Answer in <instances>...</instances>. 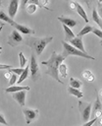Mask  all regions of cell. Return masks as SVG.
Wrapping results in <instances>:
<instances>
[{
	"label": "cell",
	"instance_id": "9c48e42d",
	"mask_svg": "<svg viewBox=\"0 0 102 126\" xmlns=\"http://www.w3.org/2000/svg\"><path fill=\"white\" fill-rule=\"evenodd\" d=\"M18 7H19V1L17 0H13L10 2L9 4V8H8V14H9V17L11 19H14L17 12H18Z\"/></svg>",
	"mask_w": 102,
	"mask_h": 126
},
{
	"label": "cell",
	"instance_id": "3957f363",
	"mask_svg": "<svg viewBox=\"0 0 102 126\" xmlns=\"http://www.w3.org/2000/svg\"><path fill=\"white\" fill-rule=\"evenodd\" d=\"M63 44V47H64V56L65 57H68L69 55H75V56H80V57H83V58H86V59H92V60H95V58L93 56H90L88 55L87 53H84L76 48H75L74 46H72L69 42L67 41H63L62 42Z\"/></svg>",
	"mask_w": 102,
	"mask_h": 126
},
{
	"label": "cell",
	"instance_id": "52a82bcc",
	"mask_svg": "<svg viewBox=\"0 0 102 126\" xmlns=\"http://www.w3.org/2000/svg\"><path fill=\"white\" fill-rule=\"evenodd\" d=\"M22 40H23V36L20 34V32L18 31L14 30V31H12L11 34L9 35V41H8V43L10 45H16V44L20 43Z\"/></svg>",
	"mask_w": 102,
	"mask_h": 126
},
{
	"label": "cell",
	"instance_id": "d6a6232c",
	"mask_svg": "<svg viewBox=\"0 0 102 126\" xmlns=\"http://www.w3.org/2000/svg\"><path fill=\"white\" fill-rule=\"evenodd\" d=\"M4 77H5L6 79H9V80H10V79H11V77H12V73L8 71V72H6V73H5V75H4Z\"/></svg>",
	"mask_w": 102,
	"mask_h": 126
},
{
	"label": "cell",
	"instance_id": "4dcf8cb0",
	"mask_svg": "<svg viewBox=\"0 0 102 126\" xmlns=\"http://www.w3.org/2000/svg\"><path fill=\"white\" fill-rule=\"evenodd\" d=\"M12 68L11 65H7V64H0V70H4V69H8L10 70Z\"/></svg>",
	"mask_w": 102,
	"mask_h": 126
},
{
	"label": "cell",
	"instance_id": "4316f807",
	"mask_svg": "<svg viewBox=\"0 0 102 126\" xmlns=\"http://www.w3.org/2000/svg\"><path fill=\"white\" fill-rule=\"evenodd\" d=\"M25 69V68H24ZM24 69H22V68H11L10 70H9V72H14V74H16V75H22V73L24 72Z\"/></svg>",
	"mask_w": 102,
	"mask_h": 126
},
{
	"label": "cell",
	"instance_id": "277c9868",
	"mask_svg": "<svg viewBox=\"0 0 102 126\" xmlns=\"http://www.w3.org/2000/svg\"><path fill=\"white\" fill-rule=\"evenodd\" d=\"M78 108L80 110L82 121L84 123L88 122L89 118H90V114H91L92 104L91 103H85V102H82V101H78Z\"/></svg>",
	"mask_w": 102,
	"mask_h": 126
},
{
	"label": "cell",
	"instance_id": "484cf974",
	"mask_svg": "<svg viewBox=\"0 0 102 126\" xmlns=\"http://www.w3.org/2000/svg\"><path fill=\"white\" fill-rule=\"evenodd\" d=\"M98 110H102V103H101L99 97L96 98L95 103H94V107H93V111H94V113H95L96 111H98Z\"/></svg>",
	"mask_w": 102,
	"mask_h": 126
},
{
	"label": "cell",
	"instance_id": "83f0119b",
	"mask_svg": "<svg viewBox=\"0 0 102 126\" xmlns=\"http://www.w3.org/2000/svg\"><path fill=\"white\" fill-rule=\"evenodd\" d=\"M17 75L16 74H12V77H11V79L9 80V85H10V87H12V86H14V84H16L17 83Z\"/></svg>",
	"mask_w": 102,
	"mask_h": 126
},
{
	"label": "cell",
	"instance_id": "7a4b0ae2",
	"mask_svg": "<svg viewBox=\"0 0 102 126\" xmlns=\"http://www.w3.org/2000/svg\"><path fill=\"white\" fill-rule=\"evenodd\" d=\"M53 39V36H45V37H28L26 38V44L28 45L29 47H31L32 49L35 50L37 55H40L44 48L46 47V45L48 43H50Z\"/></svg>",
	"mask_w": 102,
	"mask_h": 126
},
{
	"label": "cell",
	"instance_id": "8fae6325",
	"mask_svg": "<svg viewBox=\"0 0 102 126\" xmlns=\"http://www.w3.org/2000/svg\"><path fill=\"white\" fill-rule=\"evenodd\" d=\"M58 20L65 26H67L68 28H74L76 26V21H75L74 19L70 18V17H65V16H61V17H58Z\"/></svg>",
	"mask_w": 102,
	"mask_h": 126
},
{
	"label": "cell",
	"instance_id": "f546056e",
	"mask_svg": "<svg viewBox=\"0 0 102 126\" xmlns=\"http://www.w3.org/2000/svg\"><path fill=\"white\" fill-rule=\"evenodd\" d=\"M96 120H97V117H94V118H92V119H90L88 122H86V123H84L82 126H92L95 122H96Z\"/></svg>",
	"mask_w": 102,
	"mask_h": 126
},
{
	"label": "cell",
	"instance_id": "74e56055",
	"mask_svg": "<svg viewBox=\"0 0 102 126\" xmlns=\"http://www.w3.org/2000/svg\"><path fill=\"white\" fill-rule=\"evenodd\" d=\"M3 26H4V25H3V24H2V25H1V26H0V32H1V31H2V29H3Z\"/></svg>",
	"mask_w": 102,
	"mask_h": 126
},
{
	"label": "cell",
	"instance_id": "cb8c5ba5",
	"mask_svg": "<svg viewBox=\"0 0 102 126\" xmlns=\"http://www.w3.org/2000/svg\"><path fill=\"white\" fill-rule=\"evenodd\" d=\"M19 59H20V68L24 69L25 66H26V62H27V60L25 57V55H24L23 52H20L19 53Z\"/></svg>",
	"mask_w": 102,
	"mask_h": 126
},
{
	"label": "cell",
	"instance_id": "e0dca14e",
	"mask_svg": "<svg viewBox=\"0 0 102 126\" xmlns=\"http://www.w3.org/2000/svg\"><path fill=\"white\" fill-rule=\"evenodd\" d=\"M68 93H69L70 94H72V95L76 96L77 98H81V97L83 96L82 92H80V91L77 90V89H74V88H72V87H69V88H68Z\"/></svg>",
	"mask_w": 102,
	"mask_h": 126
},
{
	"label": "cell",
	"instance_id": "8d00e7d4",
	"mask_svg": "<svg viewBox=\"0 0 102 126\" xmlns=\"http://www.w3.org/2000/svg\"><path fill=\"white\" fill-rule=\"evenodd\" d=\"M99 95H100V96H102V89L99 91Z\"/></svg>",
	"mask_w": 102,
	"mask_h": 126
},
{
	"label": "cell",
	"instance_id": "5b68a950",
	"mask_svg": "<svg viewBox=\"0 0 102 126\" xmlns=\"http://www.w3.org/2000/svg\"><path fill=\"white\" fill-rule=\"evenodd\" d=\"M29 70L31 73V78L33 81H35L38 77V71H39V67L37 64V60L35 58V56L32 54L30 57V65H29Z\"/></svg>",
	"mask_w": 102,
	"mask_h": 126
},
{
	"label": "cell",
	"instance_id": "ba28073f",
	"mask_svg": "<svg viewBox=\"0 0 102 126\" xmlns=\"http://www.w3.org/2000/svg\"><path fill=\"white\" fill-rule=\"evenodd\" d=\"M69 42H70V44H71L72 46H74L75 48H76V49H78V50H80V51H82V52L86 53L85 48H84V45H83V42H82V38H81V37L76 36L75 38H73V39H72V40H70Z\"/></svg>",
	"mask_w": 102,
	"mask_h": 126
},
{
	"label": "cell",
	"instance_id": "f35d334b",
	"mask_svg": "<svg viewBox=\"0 0 102 126\" xmlns=\"http://www.w3.org/2000/svg\"><path fill=\"white\" fill-rule=\"evenodd\" d=\"M100 44H101V45H102V40H101V41H100Z\"/></svg>",
	"mask_w": 102,
	"mask_h": 126
},
{
	"label": "cell",
	"instance_id": "d4e9b609",
	"mask_svg": "<svg viewBox=\"0 0 102 126\" xmlns=\"http://www.w3.org/2000/svg\"><path fill=\"white\" fill-rule=\"evenodd\" d=\"M37 9V5L36 4H33V3H27V6H26V12L28 14H33Z\"/></svg>",
	"mask_w": 102,
	"mask_h": 126
},
{
	"label": "cell",
	"instance_id": "6da1fadb",
	"mask_svg": "<svg viewBox=\"0 0 102 126\" xmlns=\"http://www.w3.org/2000/svg\"><path fill=\"white\" fill-rule=\"evenodd\" d=\"M65 59H66V57L63 54H58L56 51H53L48 60L41 62L42 65H45L47 67L46 74L51 76L52 78H54L60 84H63V82L59 79V71H58V69H59V66L64 62Z\"/></svg>",
	"mask_w": 102,
	"mask_h": 126
},
{
	"label": "cell",
	"instance_id": "f1b7e54d",
	"mask_svg": "<svg viewBox=\"0 0 102 126\" xmlns=\"http://www.w3.org/2000/svg\"><path fill=\"white\" fill-rule=\"evenodd\" d=\"M92 32H93L95 35H97L98 37H100V38L102 39V30H98L97 28H93V29H92Z\"/></svg>",
	"mask_w": 102,
	"mask_h": 126
},
{
	"label": "cell",
	"instance_id": "1f68e13d",
	"mask_svg": "<svg viewBox=\"0 0 102 126\" xmlns=\"http://www.w3.org/2000/svg\"><path fill=\"white\" fill-rule=\"evenodd\" d=\"M0 123L1 124H4V125H7L8 123H7V121H6V119H5V117L0 113Z\"/></svg>",
	"mask_w": 102,
	"mask_h": 126
},
{
	"label": "cell",
	"instance_id": "2e32d148",
	"mask_svg": "<svg viewBox=\"0 0 102 126\" xmlns=\"http://www.w3.org/2000/svg\"><path fill=\"white\" fill-rule=\"evenodd\" d=\"M0 20H2V21H4V22H6V23H9L11 26H14L15 24H16V22L13 20V19H11L5 12H3V11H0Z\"/></svg>",
	"mask_w": 102,
	"mask_h": 126
},
{
	"label": "cell",
	"instance_id": "30bf717a",
	"mask_svg": "<svg viewBox=\"0 0 102 126\" xmlns=\"http://www.w3.org/2000/svg\"><path fill=\"white\" fill-rule=\"evenodd\" d=\"M26 91H20V92H17V93H14L13 94V98L18 101V103L21 105V106H24L25 105V101H26Z\"/></svg>",
	"mask_w": 102,
	"mask_h": 126
},
{
	"label": "cell",
	"instance_id": "7c38bea8",
	"mask_svg": "<svg viewBox=\"0 0 102 126\" xmlns=\"http://www.w3.org/2000/svg\"><path fill=\"white\" fill-rule=\"evenodd\" d=\"M13 27L16 29V31H18L19 32H22L24 34H32V33L35 32L34 30H32V29H30V28H28L26 26H24V25H19L17 23Z\"/></svg>",
	"mask_w": 102,
	"mask_h": 126
},
{
	"label": "cell",
	"instance_id": "9a60e30c",
	"mask_svg": "<svg viewBox=\"0 0 102 126\" xmlns=\"http://www.w3.org/2000/svg\"><path fill=\"white\" fill-rule=\"evenodd\" d=\"M63 29H64V32H65V40H67V42H69L70 40H72L73 38L76 37L75 33L72 32V30L70 28H68L67 26L63 25Z\"/></svg>",
	"mask_w": 102,
	"mask_h": 126
},
{
	"label": "cell",
	"instance_id": "836d02e7",
	"mask_svg": "<svg viewBox=\"0 0 102 126\" xmlns=\"http://www.w3.org/2000/svg\"><path fill=\"white\" fill-rule=\"evenodd\" d=\"M70 8L72 10H76V3L75 2H71L70 3Z\"/></svg>",
	"mask_w": 102,
	"mask_h": 126
},
{
	"label": "cell",
	"instance_id": "8992f818",
	"mask_svg": "<svg viewBox=\"0 0 102 126\" xmlns=\"http://www.w3.org/2000/svg\"><path fill=\"white\" fill-rule=\"evenodd\" d=\"M23 112L25 114L26 124L31 123V121L35 120L38 115V109H25L23 110Z\"/></svg>",
	"mask_w": 102,
	"mask_h": 126
},
{
	"label": "cell",
	"instance_id": "d6986e66",
	"mask_svg": "<svg viewBox=\"0 0 102 126\" xmlns=\"http://www.w3.org/2000/svg\"><path fill=\"white\" fill-rule=\"evenodd\" d=\"M28 71H29V66H26V67H25V69H24V72L22 73V75L20 76V78H19V80L17 81V84H22L26 78H27V75H28Z\"/></svg>",
	"mask_w": 102,
	"mask_h": 126
},
{
	"label": "cell",
	"instance_id": "ab89813d",
	"mask_svg": "<svg viewBox=\"0 0 102 126\" xmlns=\"http://www.w3.org/2000/svg\"><path fill=\"white\" fill-rule=\"evenodd\" d=\"M0 5H1V2H0Z\"/></svg>",
	"mask_w": 102,
	"mask_h": 126
},
{
	"label": "cell",
	"instance_id": "5bb4252c",
	"mask_svg": "<svg viewBox=\"0 0 102 126\" xmlns=\"http://www.w3.org/2000/svg\"><path fill=\"white\" fill-rule=\"evenodd\" d=\"M20 91H29V87L27 86H12L5 90L6 93H17Z\"/></svg>",
	"mask_w": 102,
	"mask_h": 126
},
{
	"label": "cell",
	"instance_id": "d590c367",
	"mask_svg": "<svg viewBox=\"0 0 102 126\" xmlns=\"http://www.w3.org/2000/svg\"><path fill=\"white\" fill-rule=\"evenodd\" d=\"M98 123H99V125H100V126H102V117H101V118L99 119V121H98Z\"/></svg>",
	"mask_w": 102,
	"mask_h": 126
},
{
	"label": "cell",
	"instance_id": "ffe728a7",
	"mask_svg": "<svg viewBox=\"0 0 102 126\" xmlns=\"http://www.w3.org/2000/svg\"><path fill=\"white\" fill-rule=\"evenodd\" d=\"M92 19H93V21L102 29V19L99 17V15H98L96 9H93V11H92Z\"/></svg>",
	"mask_w": 102,
	"mask_h": 126
},
{
	"label": "cell",
	"instance_id": "e575fe53",
	"mask_svg": "<svg viewBox=\"0 0 102 126\" xmlns=\"http://www.w3.org/2000/svg\"><path fill=\"white\" fill-rule=\"evenodd\" d=\"M97 13H98L99 17H100V18L102 19V7H100V8L98 9V12H97Z\"/></svg>",
	"mask_w": 102,
	"mask_h": 126
},
{
	"label": "cell",
	"instance_id": "4fadbf2b",
	"mask_svg": "<svg viewBox=\"0 0 102 126\" xmlns=\"http://www.w3.org/2000/svg\"><path fill=\"white\" fill-rule=\"evenodd\" d=\"M75 3H76V11L77 12V14L84 20L85 23H88V18L86 16V13H85L84 9L82 8V6L79 3H77V2H75Z\"/></svg>",
	"mask_w": 102,
	"mask_h": 126
},
{
	"label": "cell",
	"instance_id": "44dd1931",
	"mask_svg": "<svg viewBox=\"0 0 102 126\" xmlns=\"http://www.w3.org/2000/svg\"><path fill=\"white\" fill-rule=\"evenodd\" d=\"M81 75H82V78L86 79L88 82H93V81H94V75H93V74L91 73V71H89V70L83 71Z\"/></svg>",
	"mask_w": 102,
	"mask_h": 126
},
{
	"label": "cell",
	"instance_id": "7402d4cb",
	"mask_svg": "<svg viewBox=\"0 0 102 126\" xmlns=\"http://www.w3.org/2000/svg\"><path fill=\"white\" fill-rule=\"evenodd\" d=\"M58 71H59V73L61 74V76H62L63 78H66V77H67V75H68V67H67V65H66L65 63H62V64L59 66Z\"/></svg>",
	"mask_w": 102,
	"mask_h": 126
},
{
	"label": "cell",
	"instance_id": "603a6c76",
	"mask_svg": "<svg viewBox=\"0 0 102 126\" xmlns=\"http://www.w3.org/2000/svg\"><path fill=\"white\" fill-rule=\"evenodd\" d=\"M92 27H90V26H85L78 33H77V35L76 36H78V37H81V36H83V35H85V34H87V33H89V32H92Z\"/></svg>",
	"mask_w": 102,
	"mask_h": 126
},
{
	"label": "cell",
	"instance_id": "ac0fdd59",
	"mask_svg": "<svg viewBox=\"0 0 102 126\" xmlns=\"http://www.w3.org/2000/svg\"><path fill=\"white\" fill-rule=\"evenodd\" d=\"M81 86H82V83L78 79H75V78L70 79V87L79 90V88H81Z\"/></svg>",
	"mask_w": 102,
	"mask_h": 126
}]
</instances>
